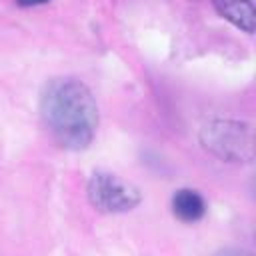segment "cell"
<instances>
[{
	"label": "cell",
	"instance_id": "1",
	"mask_svg": "<svg viewBox=\"0 0 256 256\" xmlns=\"http://www.w3.org/2000/svg\"><path fill=\"white\" fill-rule=\"evenodd\" d=\"M40 114L50 136L66 150H84L96 136V100L76 78L50 80L40 96Z\"/></svg>",
	"mask_w": 256,
	"mask_h": 256
},
{
	"label": "cell",
	"instance_id": "2",
	"mask_svg": "<svg viewBox=\"0 0 256 256\" xmlns=\"http://www.w3.org/2000/svg\"><path fill=\"white\" fill-rule=\"evenodd\" d=\"M202 144L222 160H248L252 156L250 126L232 120H216L206 124L202 130Z\"/></svg>",
	"mask_w": 256,
	"mask_h": 256
},
{
	"label": "cell",
	"instance_id": "3",
	"mask_svg": "<svg viewBox=\"0 0 256 256\" xmlns=\"http://www.w3.org/2000/svg\"><path fill=\"white\" fill-rule=\"evenodd\" d=\"M90 204L106 214L128 212L140 204V192L132 184L120 180L110 172H94L88 180Z\"/></svg>",
	"mask_w": 256,
	"mask_h": 256
},
{
	"label": "cell",
	"instance_id": "4",
	"mask_svg": "<svg viewBox=\"0 0 256 256\" xmlns=\"http://www.w3.org/2000/svg\"><path fill=\"white\" fill-rule=\"evenodd\" d=\"M216 12L246 34L254 32L256 14L252 0H212Z\"/></svg>",
	"mask_w": 256,
	"mask_h": 256
},
{
	"label": "cell",
	"instance_id": "5",
	"mask_svg": "<svg viewBox=\"0 0 256 256\" xmlns=\"http://www.w3.org/2000/svg\"><path fill=\"white\" fill-rule=\"evenodd\" d=\"M172 212L182 222H198L206 214V200L192 188H180L172 196Z\"/></svg>",
	"mask_w": 256,
	"mask_h": 256
},
{
	"label": "cell",
	"instance_id": "6",
	"mask_svg": "<svg viewBox=\"0 0 256 256\" xmlns=\"http://www.w3.org/2000/svg\"><path fill=\"white\" fill-rule=\"evenodd\" d=\"M20 6H38V4H46L50 0H16Z\"/></svg>",
	"mask_w": 256,
	"mask_h": 256
}]
</instances>
